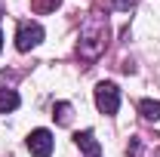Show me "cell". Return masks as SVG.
I'll return each instance as SVG.
<instances>
[{"label":"cell","instance_id":"6da1fadb","mask_svg":"<svg viewBox=\"0 0 160 157\" xmlns=\"http://www.w3.org/2000/svg\"><path fill=\"white\" fill-rule=\"evenodd\" d=\"M105 22L102 19H89L86 22V28H83V37H80V56H86V59H96L99 56V49L105 46Z\"/></svg>","mask_w":160,"mask_h":157},{"label":"cell","instance_id":"7a4b0ae2","mask_svg":"<svg viewBox=\"0 0 160 157\" xmlns=\"http://www.w3.org/2000/svg\"><path fill=\"white\" fill-rule=\"evenodd\" d=\"M96 108L102 114H117L120 108V89L114 83H99L96 86Z\"/></svg>","mask_w":160,"mask_h":157},{"label":"cell","instance_id":"3957f363","mask_svg":"<svg viewBox=\"0 0 160 157\" xmlns=\"http://www.w3.org/2000/svg\"><path fill=\"white\" fill-rule=\"evenodd\" d=\"M40 40H43V28H40L37 22H22L19 25V31H16V46H19L22 53L34 49Z\"/></svg>","mask_w":160,"mask_h":157},{"label":"cell","instance_id":"277c9868","mask_svg":"<svg viewBox=\"0 0 160 157\" xmlns=\"http://www.w3.org/2000/svg\"><path fill=\"white\" fill-rule=\"evenodd\" d=\"M28 151L34 157H49L52 154V133L49 129H34L28 136Z\"/></svg>","mask_w":160,"mask_h":157},{"label":"cell","instance_id":"5b68a950","mask_svg":"<svg viewBox=\"0 0 160 157\" xmlns=\"http://www.w3.org/2000/svg\"><path fill=\"white\" fill-rule=\"evenodd\" d=\"M74 145H77V148H80L86 157H102V148H99V142H96V136H92L89 129L74 133Z\"/></svg>","mask_w":160,"mask_h":157},{"label":"cell","instance_id":"8992f818","mask_svg":"<svg viewBox=\"0 0 160 157\" xmlns=\"http://www.w3.org/2000/svg\"><path fill=\"white\" fill-rule=\"evenodd\" d=\"M19 108V93L16 89H0V114H9Z\"/></svg>","mask_w":160,"mask_h":157},{"label":"cell","instance_id":"52a82bcc","mask_svg":"<svg viewBox=\"0 0 160 157\" xmlns=\"http://www.w3.org/2000/svg\"><path fill=\"white\" fill-rule=\"evenodd\" d=\"M139 111L145 120H160V102H151V99H145L139 102Z\"/></svg>","mask_w":160,"mask_h":157},{"label":"cell","instance_id":"ba28073f","mask_svg":"<svg viewBox=\"0 0 160 157\" xmlns=\"http://www.w3.org/2000/svg\"><path fill=\"white\" fill-rule=\"evenodd\" d=\"M52 117L59 120V123H71V105H68V102H59V105L52 108Z\"/></svg>","mask_w":160,"mask_h":157},{"label":"cell","instance_id":"9c48e42d","mask_svg":"<svg viewBox=\"0 0 160 157\" xmlns=\"http://www.w3.org/2000/svg\"><path fill=\"white\" fill-rule=\"evenodd\" d=\"M62 0H34V6H37L40 13H49V9H56Z\"/></svg>","mask_w":160,"mask_h":157},{"label":"cell","instance_id":"30bf717a","mask_svg":"<svg viewBox=\"0 0 160 157\" xmlns=\"http://www.w3.org/2000/svg\"><path fill=\"white\" fill-rule=\"evenodd\" d=\"M136 0H114V9H132Z\"/></svg>","mask_w":160,"mask_h":157},{"label":"cell","instance_id":"8fae6325","mask_svg":"<svg viewBox=\"0 0 160 157\" xmlns=\"http://www.w3.org/2000/svg\"><path fill=\"white\" fill-rule=\"evenodd\" d=\"M0 49H3V34H0Z\"/></svg>","mask_w":160,"mask_h":157},{"label":"cell","instance_id":"7c38bea8","mask_svg":"<svg viewBox=\"0 0 160 157\" xmlns=\"http://www.w3.org/2000/svg\"><path fill=\"white\" fill-rule=\"evenodd\" d=\"M154 157H160V148H157V151H154Z\"/></svg>","mask_w":160,"mask_h":157}]
</instances>
